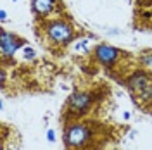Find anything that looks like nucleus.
<instances>
[{
	"instance_id": "1",
	"label": "nucleus",
	"mask_w": 152,
	"mask_h": 150,
	"mask_svg": "<svg viewBox=\"0 0 152 150\" xmlns=\"http://www.w3.org/2000/svg\"><path fill=\"white\" fill-rule=\"evenodd\" d=\"M95 140L97 131L94 122H73L64 130V145L67 150H90Z\"/></svg>"
},
{
	"instance_id": "2",
	"label": "nucleus",
	"mask_w": 152,
	"mask_h": 150,
	"mask_svg": "<svg viewBox=\"0 0 152 150\" xmlns=\"http://www.w3.org/2000/svg\"><path fill=\"white\" fill-rule=\"evenodd\" d=\"M76 31L71 23H67L66 19H52L45 23V36L47 40L56 45V47H62L67 45L75 40Z\"/></svg>"
},
{
	"instance_id": "3",
	"label": "nucleus",
	"mask_w": 152,
	"mask_h": 150,
	"mask_svg": "<svg viewBox=\"0 0 152 150\" xmlns=\"http://www.w3.org/2000/svg\"><path fill=\"white\" fill-rule=\"evenodd\" d=\"M92 105H94V93H90V92H76L67 100L66 112H69L71 116H81V114L88 112V109Z\"/></svg>"
},
{
	"instance_id": "4",
	"label": "nucleus",
	"mask_w": 152,
	"mask_h": 150,
	"mask_svg": "<svg viewBox=\"0 0 152 150\" xmlns=\"http://www.w3.org/2000/svg\"><path fill=\"white\" fill-rule=\"evenodd\" d=\"M94 57L107 69H113L116 62L121 59V50L111 47V45H97L94 48Z\"/></svg>"
},
{
	"instance_id": "5",
	"label": "nucleus",
	"mask_w": 152,
	"mask_h": 150,
	"mask_svg": "<svg viewBox=\"0 0 152 150\" xmlns=\"http://www.w3.org/2000/svg\"><path fill=\"white\" fill-rule=\"evenodd\" d=\"M26 43L24 38L18 36L14 33H9L7 29H2V42H0V50H2V59L7 60L9 57L16 54V50L19 47H23Z\"/></svg>"
},
{
	"instance_id": "6",
	"label": "nucleus",
	"mask_w": 152,
	"mask_h": 150,
	"mask_svg": "<svg viewBox=\"0 0 152 150\" xmlns=\"http://www.w3.org/2000/svg\"><path fill=\"white\" fill-rule=\"evenodd\" d=\"M57 0H31V9L38 17H48L56 9Z\"/></svg>"
},
{
	"instance_id": "7",
	"label": "nucleus",
	"mask_w": 152,
	"mask_h": 150,
	"mask_svg": "<svg viewBox=\"0 0 152 150\" xmlns=\"http://www.w3.org/2000/svg\"><path fill=\"white\" fill-rule=\"evenodd\" d=\"M24 55L28 57V59H33V57H35V52H33L31 48H24Z\"/></svg>"
},
{
	"instance_id": "8",
	"label": "nucleus",
	"mask_w": 152,
	"mask_h": 150,
	"mask_svg": "<svg viewBox=\"0 0 152 150\" xmlns=\"http://www.w3.org/2000/svg\"><path fill=\"white\" fill-rule=\"evenodd\" d=\"M54 136H56V135H54V131H48V140L54 141Z\"/></svg>"
}]
</instances>
